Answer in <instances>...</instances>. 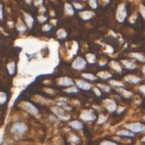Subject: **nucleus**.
Masks as SVG:
<instances>
[{
  "mask_svg": "<svg viewBox=\"0 0 145 145\" xmlns=\"http://www.w3.org/2000/svg\"><path fill=\"white\" fill-rule=\"evenodd\" d=\"M126 129L130 130L131 133H140L145 131V126L139 123V122H135V123H131L126 125Z\"/></svg>",
  "mask_w": 145,
  "mask_h": 145,
  "instance_id": "obj_1",
  "label": "nucleus"
},
{
  "mask_svg": "<svg viewBox=\"0 0 145 145\" xmlns=\"http://www.w3.org/2000/svg\"><path fill=\"white\" fill-rule=\"evenodd\" d=\"M126 16V8L123 4H121L118 7V10L116 12V19L118 21L122 22L124 21L125 18Z\"/></svg>",
  "mask_w": 145,
  "mask_h": 145,
  "instance_id": "obj_2",
  "label": "nucleus"
},
{
  "mask_svg": "<svg viewBox=\"0 0 145 145\" xmlns=\"http://www.w3.org/2000/svg\"><path fill=\"white\" fill-rule=\"evenodd\" d=\"M25 130H26V126L24 123H22V122L16 123L13 128V131L17 133H24Z\"/></svg>",
  "mask_w": 145,
  "mask_h": 145,
  "instance_id": "obj_3",
  "label": "nucleus"
},
{
  "mask_svg": "<svg viewBox=\"0 0 145 145\" xmlns=\"http://www.w3.org/2000/svg\"><path fill=\"white\" fill-rule=\"evenodd\" d=\"M85 64H86V62L83 58H78V59L74 62L72 67L77 69H82L85 67Z\"/></svg>",
  "mask_w": 145,
  "mask_h": 145,
  "instance_id": "obj_4",
  "label": "nucleus"
},
{
  "mask_svg": "<svg viewBox=\"0 0 145 145\" xmlns=\"http://www.w3.org/2000/svg\"><path fill=\"white\" fill-rule=\"evenodd\" d=\"M105 104L106 105V108L110 111H116V103L114 101H111V99H107V101H105Z\"/></svg>",
  "mask_w": 145,
  "mask_h": 145,
  "instance_id": "obj_5",
  "label": "nucleus"
},
{
  "mask_svg": "<svg viewBox=\"0 0 145 145\" xmlns=\"http://www.w3.org/2000/svg\"><path fill=\"white\" fill-rule=\"evenodd\" d=\"M25 109L27 111H28L30 114H34V115H36L38 112V110L36 109L35 107H34L32 105H30L29 103H26L25 104Z\"/></svg>",
  "mask_w": 145,
  "mask_h": 145,
  "instance_id": "obj_6",
  "label": "nucleus"
},
{
  "mask_svg": "<svg viewBox=\"0 0 145 145\" xmlns=\"http://www.w3.org/2000/svg\"><path fill=\"white\" fill-rule=\"evenodd\" d=\"M125 79L128 81V82H130V83H133V84H137L140 81V79L138 77H136V76H133V75H128L126 76Z\"/></svg>",
  "mask_w": 145,
  "mask_h": 145,
  "instance_id": "obj_7",
  "label": "nucleus"
},
{
  "mask_svg": "<svg viewBox=\"0 0 145 145\" xmlns=\"http://www.w3.org/2000/svg\"><path fill=\"white\" fill-rule=\"evenodd\" d=\"M81 116L84 121H92L94 119V116L92 112H84Z\"/></svg>",
  "mask_w": 145,
  "mask_h": 145,
  "instance_id": "obj_8",
  "label": "nucleus"
},
{
  "mask_svg": "<svg viewBox=\"0 0 145 145\" xmlns=\"http://www.w3.org/2000/svg\"><path fill=\"white\" fill-rule=\"evenodd\" d=\"M79 84V87L81 88V89H89L91 88V85H90L89 83L85 82V81H79L78 82Z\"/></svg>",
  "mask_w": 145,
  "mask_h": 145,
  "instance_id": "obj_9",
  "label": "nucleus"
},
{
  "mask_svg": "<svg viewBox=\"0 0 145 145\" xmlns=\"http://www.w3.org/2000/svg\"><path fill=\"white\" fill-rule=\"evenodd\" d=\"M122 63H123V64L126 66V67H128V69H133L136 67L134 63L132 62H130V61L124 60V61H122Z\"/></svg>",
  "mask_w": 145,
  "mask_h": 145,
  "instance_id": "obj_10",
  "label": "nucleus"
},
{
  "mask_svg": "<svg viewBox=\"0 0 145 145\" xmlns=\"http://www.w3.org/2000/svg\"><path fill=\"white\" fill-rule=\"evenodd\" d=\"M117 135H121V136H126V137H133V133L129 132V131H124V130H121L119 131L117 133Z\"/></svg>",
  "mask_w": 145,
  "mask_h": 145,
  "instance_id": "obj_11",
  "label": "nucleus"
},
{
  "mask_svg": "<svg viewBox=\"0 0 145 145\" xmlns=\"http://www.w3.org/2000/svg\"><path fill=\"white\" fill-rule=\"evenodd\" d=\"M70 125L72 126V128H74L75 129H80V128H82V126H83L82 123H80V122L78 121H72L70 123Z\"/></svg>",
  "mask_w": 145,
  "mask_h": 145,
  "instance_id": "obj_12",
  "label": "nucleus"
},
{
  "mask_svg": "<svg viewBox=\"0 0 145 145\" xmlns=\"http://www.w3.org/2000/svg\"><path fill=\"white\" fill-rule=\"evenodd\" d=\"M131 56L135 57V58H137L138 60L141 61V62H145V57L139 53H133V54H131Z\"/></svg>",
  "mask_w": 145,
  "mask_h": 145,
  "instance_id": "obj_13",
  "label": "nucleus"
},
{
  "mask_svg": "<svg viewBox=\"0 0 145 145\" xmlns=\"http://www.w3.org/2000/svg\"><path fill=\"white\" fill-rule=\"evenodd\" d=\"M99 76L101 77V78H102V79H108V78H111V74H108L107 72H101L99 74Z\"/></svg>",
  "mask_w": 145,
  "mask_h": 145,
  "instance_id": "obj_14",
  "label": "nucleus"
},
{
  "mask_svg": "<svg viewBox=\"0 0 145 145\" xmlns=\"http://www.w3.org/2000/svg\"><path fill=\"white\" fill-rule=\"evenodd\" d=\"M111 67H112L115 70H116V71H119V72L121 71V67L119 66L118 63H116V62H111Z\"/></svg>",
  "mask_w": 145,
  "mask_h": 145,
  "instance_id": "obj_15",
  "label": "nucleus"
},
{
  "mask_svg": "<svg viewBox=\"0 0 145 145\" xmlns=\"http://www.w3.org/2000/svg\"><path fill=\"white\" fill-rule=\"evenodd\" d=\"M119 91L121 92V94H123L124 96H126V97L132 96V93L129 92V91H126V90H125V89H119Z\"/></svg>",
  "mask_w": 145,
  "mask_h": 145,
  "instance_id": "obj_16",
  "label": "nucleus"
},
{
  "mask_svg": "<svg viewBox=\"0 0 145 145\" xmlns=\"http://www.w3.org/2000/svg\"><path fill=\"white\" fill-rule=\"evenodd\" d=\"M84 78L88 79H90V80H96V77L94 76L93 74H84L83 75Z\"/></svg>",
  "mask_w": 145,
  "mask_h": 145,
  "instance_id": "obj_17",
  "label": "nucleus"
},
{
  "mask_svg": "<svg viewBox=\"0 0 145 145\" xmlns=\"http://www.w3.org/2000/svg\"><path fill=\"white\" fill-rule=\"evenodd\" d=\"M110 84H111L112 85L114 86H118V87H121V86H123L122 83H120V82H116V81H110Z\"/></svg>",
  "mask_w": 145,
  "mask_h": 145,
  "instance_id": "obj_18",
  "label": "nucleus"
},
{
  "mask_svg": "<svg viewBox=\"0 0 145 145\" xmlns=\"http://www.w3.org/2000/svg\"><path fill=\"white\" fill-rule=\"evenodd\" d=\"M98 86H99V87L101 88V89H104V90H105V91H109V90H110V88H109V87H107L106 85H102V84H99Z\"/></svg>",
  "mask_w": 145,
  "mask_h": 145,
  "instance_id": "obj_19",
  "label": "nucleus"
},
{
  "mask_svg": "<svg viewBox=\"0 0 145 145\" xmlns=\"http://www.w3.org/2000/svg\"><path fill=\"white\" fill-rule=\"evenodd\" d=\"M101 145H116V143H112V142H108V141H106V142H103Z\"/></svg>",
  "mask_w": 145,
  "mask_h": 145,
  "instance_id": "obj_20",
  "label": "nucleus"
},
{
  "mask_svg": "<svg viewBox=\"0 0 145 145\" xmlns=\"http://www.w3.org/2000/svg\"><path fill=\"white\" fill-rule=\"evenodd\" d=\"M141 13H142V15L143 17L144 18V20H145V7L144 6H141Z\"/></svg>",
  "mask_w": 145,
  "mask_h": 145,
  "instance_id": "obj_21",
  "label": "nucleus"
},
{
  "mask_svg": "<svg viewBox=\"0 0 145 145\" xmlns=\"http://www.w3.org/2000/svg\"><path fill=\"white\" fill-rule=\"evenodd\" d=\"M140 90L142 91V93H143L145 94V85L141 86V87H140Z\"/></svg>",
  "mask_w": 145,
  "mask_h": 145,
  "instance_id": "obj_22",
  "label": "nucleus"
},
{
  "mask_svg": "<svg viewBox=\"0 0 145 145\" xmlns=\"http://www.w3.org/2000/svg\"><path fill=\"white\" fill-rule=\"evenodd\" d=\"M94 90H96V94H98V96H101V92H99V90H98L97 89H94Z\"/></svg>",
  "mask_w": 145,
  "mask_h": 145,
  "instance_id": "obj_23",
  "label": "nucleus"
},
{
  "mask_svg": "<svg viewBox=\"0 0 145 145\" xmlns=\"http://www.w3.org/2000/svg\"><path fill=\"white\" fill-rule=\"evenodd\" d=\"M143 72L145 74V66H143Z\"/></svg>",
  "mask_w": 145,
  "mask_h": 145,
  "instance_id": "obj_24",
  "label": "nucleus"
},
{
  "mask_svg": "<svg viewBox=\"0 0 145 145\" xmlns=\"http://www.w3.org/2000/svg\"><path fill=\"white\" fill-rule=\"evenodd\" d=\"M142 141H143V142H145V137L142 139Z\"/></svg>",
  "mask_w": 145,
  "mask_h": 145,
  "instance_id": "obj_25",
  "label": "nucleus"
},
{
  "mask_svg": "<svg viewBox=\"0 0 145 145\" xmlns=\"http://www.w3.org/2000/svg\"><path fill=\"white\" fill-rule=\"evenodd\" d=\"M144 118H145V116H144Z\"/></svg>",
  "mask_w": 145,
  "mask_h": 145,
  "instance_id": "obj_26",
  "label": "nucleus"
}]
</instances>
